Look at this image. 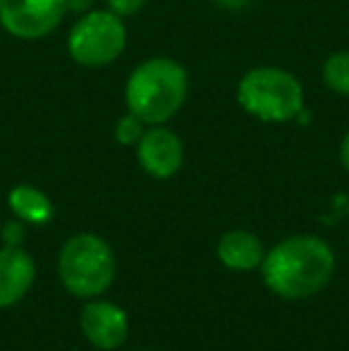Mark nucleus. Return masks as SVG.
Returning <instances> with one entry per match:
<instances>
[{
  "label": "nucleus",
  "mask_w": 349,
  "mask_h": 351,
  "mask_svg": "<svg viewBox=\"0 0 349 351\" xmlns=\"http://www.w3.org/2000/svg\"><path fill=\"white\" fill-rule=\"evenodd\" d=\"M335 254L316 234H294L263 256V285L280 299L299 301L321 291L333 278Z\"/></svg>",
  "instance_id": "nucleus-1"
},
{
  "label": "nucleus",
  "mask_w": 349,
  "mask_h": 351,
  "mask_svg": "<svg viewBox=\"0 0 349 351\" xmlns=\"http://www.w3.org/2000/svg\"><path fill=\"white\" fill-rule=\"evenodd\" d=\"M189 96V74L173 58L156 56L139 62L125 84L127 112L144 125H168Z\"/></svg>",
  "instance_id": "nucleus-2"
},
{
  "label": "nucleus",
  "mask_w": 349,
  "mask_h": 351,
  "mask_svg": "<svg viewBox=\"0 0 349 351\" xmlns=\"http://www.w3.org/2000/svg\"><path fill=\"white\" fill-rule=\"evenodd\" d=\"M237 103L265 125H285L304 112V86L282 67H254L239 79Z\"/></svg>",
  "instance_id": "nucleus-3"
},
{
  "label": "nucleus",
  "mask_w": 349,
  "mask_h": 351,
  "mask_svg": "<svg viewBox=\"0 0 349 351\" xmlns=\"http://www.w3.org/2000/svg\"><path fill=\"white\" fill-rule=\"evenodd\" d=\"M117 261L110 244L91 232H82L65 241L58 256L60 282L77 299H98L110 289Z\"/></svg>",
  "instance_id": "nucleus-4"
},
{
  "label": "nucleus",
  "mask_w": 349,
  "mask_h": 351,
  "mask_svg": "<svg viewBox=\"0 0 349 351\" xmlns=\"http://www.w3.org/2000/svg\"><path fill=\"white\" fill-rule=\"evenodd\" d=\"M127 27L120 14L110 10H88L80 14L67 36V53L82 67H108L125 53Z\"/></svg>",
  "instance_id": "nucleus-5"
},
{
  "label": "nucleus",
  "mask_w": 349,
  "mask_h": 351,
  "mask_svg": "<svg viewBox=\"0 0 349 351\" xmlns=\"http://www.w3.org/2000/svg\"><path fill=\"white\" fill-rule=\"evenodd\" d=\"M65 14V0H0V27L22 41L51 36Z\"/></svg>",
  "instance_id": "nucleus-6"
},
{
  "label": "nucleus",
  "mask_w": 349,
  "mask_h": 351,
  "mask_svg": "<svg viewBox=\"0 0 349 351\" xmlns=\"http://www.w3.org/2000/svg\"><path fill=\"white\" fill-rule=\"evenodd\" d=\"M136 160L149 177L170 180L184 162V146L180 136L165 125H151L136 143Z\"/></svg>",
  "instance_id": "nucleus-7"
},
{
  "label": "nucleus",
  "mask_w": 349,
  "mask_h": 351,
  "mask_svg": "<svg viewBox=\"0 0 349 351\" xmlns=\"http://www.w3.org/2000/svg\"><path fill=\"white\" fill-rule=\"evenodd\" d=\"M80 328L91 347L112 351L125 344L130 335V320L120 306L103 299H88L82 308Z\"/></svg>",
  "instance_id": "nucleus-8"
},
{
  "label": "nucleus",
  "mask_w": 349,
  "mask_h": 351,
  "mask_svg": "<svg viewBox=\"0 0 349 351\" xmlns=\"http://www.w3.org/2000/svg\"><path fill=\"white\" fill-rule=\"evenodd\" d=\"M36 280V263L22 246L0 249V308L19 304Z\"/></svg>",
  "instance_id": "nucleus-9"
},
{
  "label": "nucleus",
  "mask_w": 349,
  "mask_h": 351,
  "mask_svg": "<svg viewBox=\"0 0 349 351\" xmlns=\"http://www.w3.org/2000/svg\"><path fill=\"white\" fill-rule=\"evenodd\" d=\"M218 261L228 270H237V273H249V270L261 268L263 263V244L254 232L247 230H232L225 232L218 241Z\"/></svg>",
  "instance_id": "nucleus-10"
},
{
  "label": "nucleus",
  "mask_w": 349,
  "mask_h": 351,
  "mask_svg": "<svg viewBox=\"0 0 349 351\" xmlns=\"http://www.w3.org/2000/svg\"><path fill=\"white\" fill-rule=\"evenodd\" d=\"M8 206L12 215L22 220L24 225H48L56 215L53 201L32 184L12 186L8 194Z\"/></svg>",
  "instance_id": "nucleus-11"
},
{
  "label": "nucleus",
  "mask_w": 349,
  "mask_h": 351,
  "mask_svg": "<svg viewBox=\"0 0 349 351\" xmlns=\"http://www.w3.org/2000/svg\"><path fill=\"white\" fill-rule=\"evenodd\" d=\"M323 84L330 91L340 93V96H349V51L333 53L321 70Z\"/></svg>",
  "instance_id": "nucleus-12"
},
{
  "label": "nucleus",
  "mask_w": 349,
  "mask_h": 351,
  "mask_svg": "<svg viewBox=\"0 0 349 351\" xmlns=\"http://www.w3.org/2000/svg\"><path fill=\"white\" fill-rule=\"evenodd\" d=\"M146 127L149 125H144L139 117L127 112V115H122L115 125V141L122 143V146H136L141 136H144Z\"/></svg>",
  "instance_id": "nucleus-13"
},
{
  "label": "nucleus",
  "mask_w": 349,
  "mask_h": 351,
  "mask_svg": "<svg viewBox=\"0 0 349 351\" xmlns=\"http://www.w3.org/2000/svg\"><path fill=\"white\" fill-rule=\"evenodd\" d=\"M146 5V0H106V8L120 17H132Z\"/></svg>",
  "instance_id": "nucleus-14"
},
{
  "label": "nucleus",
  "mask_w": 349,
  "mask_h": 351,
  "mask_svg": "<svg viewBox=\"0 0 349 351\" xmlns=\"http://www.w3.org/2000/svg\"><path fill=\"white\" fill-rule=\"evenodd\" d=\"M22 239H24V222L22 220H10L3 225V241L5 246H22Z\"/></svg>",
  "instance_id": "nucleus-15"
},
{
  "label": "nucleus",
  "mask_w": 349,
  "mask_h": 351,
  "mask_svg": "<svg viewBox=\"0 0 349 351\" xmlns=\"http://www.w3.org/2000/svg\"><path fill=\"white\" fill-rule=\"evenodd\" d=\"M65 8L72 14H84L88 10H93V0H65Z\"/></svg>",
  "instance_id": "nucleus-16"
},
{
  "label": "nucleus",
  "mask_w": 349,
  "mask_h": 351,
  "mask_svg": "<svg viewBox=\"0 0 349 351\" xmlns=\"http://www.w3.org/2000/svg\"><path fill=\"white\" fill-rule=\"evenodd\" d=\"M213 3L223 10H244L247 5H252L254 0H213Z\"/></svg>",
  "instance_id": "nucleus-17"
},
{
  "label": "nucleus",
  "mask_w": 349,
  "mask_h": 351,
  "mask_svg": "<svg viewBox=\"0 0 349 351\" xmlns=\"http://www.w3.org/2000/svg\"><path fill=\"white\" fill-rule=\"evenodd\" d=\"M340 165L349 172V130L340 141Z\"/></svg>",
  "instance_id": "nucleus-18"
}]
</instances>
